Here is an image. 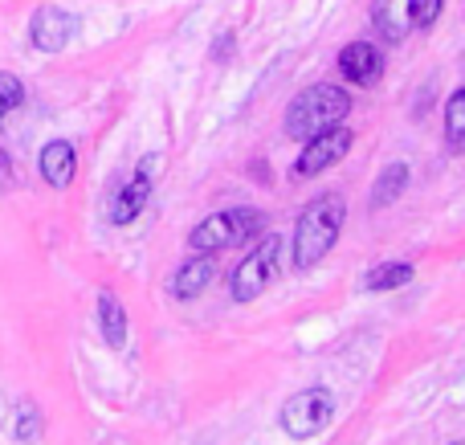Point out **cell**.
<instances>
[{
  "mask_svg": "<svg viewBox=\"0 0 465 445\" xmlns=\"http://www.w3.org/2000/svg\"><path fill=\"white\" fill-rule=\"evenodd\" d=\"M347 225V204L343 196L335 193H322L306 204V213L294 221V266L298 270H311L335 250L339 233Z\"/></svg>",
  "mask_w": 465,
  "mask_h": 445,
  "instance_id": "cell-1",
  "label": "cell"
},
{
  "mask_svg": "<svg viewBox=\"0 0 465 445\" xmlns=\"http://www.w3.org/2000/svg\"><path fill=\"white\" fill-rule=\"evenodd\" d=\"M347 114H351V94H347L343 86H335V82H319V86H306L290 98L286 135L306 143V139L319 135V131L347 123Z\"/></svg>",
  "mask_w": 465,
  "mask_h": 445,
  "instance_id": "cell-2",
  "label": "cell"
},
{
  "mask_svg": "<svg viewBox=\"0 0 465 445\" xmlns=\"http://www.w3.org/2000/svg\"><path fill=\"white\" fill-rule=\"evenodd\" d=\"M262 229H265L262 209H221L188 233V245H193V253H217V250H232L241 242H253Z\"/></svg>",
  "mask_w": 465,
  "mask_h": 445,
  "instance_id": "cell-3",
  "label": "cell"
},
{
  "mask_svg": "<svg viewBox=\"0 0 465 445\" xmlns=\"http://www.w3.org/2000/svg\"><path fill=\"white\" fill-rule=\"evenodd\" d=\"M339 413V397L331 389H302L282 405V433L294 441H306V438H319Z\"/></svg>",
  "mask_w": 465,
  "mask_h": 445,
  "instance_id": "cell-4",
  "label": "cell"
},
{
  "mask_svg": "<svg viewBox=\"0 0 465 445\" xmlns=\"http://www.w3.org/2000/svg\"><path fill=\"white\" fill-rule=\"evenodd\" d=\"M282 237L270 233L262 237V242L253 245V250L245 253V258L237 262V270L229 274V294L232 302H253L265 294V286L273 282V274H278V262H282Z\"/></svg>",
  "mask_w": 465,
  "mask_h": 445,
  "instance_id": "cell-5",
  "label": "cell"
},
{
  "mask_svg": "<svg viewBox=\"0 0 465 445\" xmlns=\"http://www.w3.org/2000/svg\"><path fill=\"white\" fill-rule=\"evenodd\" d=\"M351 143H355V135H351V127H343V123L319 131V135H311L302 143V152H298V160H294V176L311 180V176H319V172L335 168V163L351 152Z\"/></svg>",
  "mask_w": 465,
  "mask_h": 445,
  "instance_id": "cell-6",
  "label": "cell"
},
{
  "mask_svg": "<svg viewBox=\"0 0 465 445\" xmlns=\"http://www.w3.org/2000/svg\"><path fill=\"white\" fill-rule=\"evenodd\" d=\"M160 163L163 160L155 152H147L143 160L135 163V172L127 176V184L119 188V196H114V204H111L114 225H131V221L147 209V201H152V193H155V172H160Z\"/></svg>",
  "mask_w": 465,
  "mask_h": 445,
  "instance_id": "cell-7",
  "label": "cell"
},
{
  "mask_svg": "<svg viewBox=\"0 0 465 445\" xmlns=\"http://www.w3.org/2000/svg\"><path fill=\"white\" fill-rule=\"evenodd\" d=\"M74 37H78V16H74L70 8L45 5V8H37V13H33V21H29L33 49H41V54H62Z\"/></svg>",
  "mask_w": 465,
  "mask_h": 445,
  "instance_id": "cell-8",
  "label": "cell"
},
{
  "mask_svg": "<svg viewBox=\"0 0 465 445\" xmlns=\"http://www.w3.org/2000/svg\"><path fill=\"white\" fill-rule=\"evenodd\" d=\"M339 74L355 86H376L384 78V49L371 45V41H351L339 54Z\"/></svg>",
  "mask_w": 465,
  "mask_h": 445,
  "instance_id": "cell-9",
  "label": "cell"
},
{
  "mask_svg": "<svg viewBox=\"0 0 465 445\" xmlns=\"http://www.w3.org/2000/svg\"><path fill=\"white\" fill-rule=\"evenodd\" d=\"M417 5L420 0H371V25L388 45H401L412 29H417Z\"/></svg>",
  "mask_w": 465,
  "mask_h": 445,
  "instance_id": "cell-10",
  "label": "cell"
},
{
  "mask_svg": "<svg viewBox=\"0 0 465 445\" xmlns=\"http://www.w3.org/2000/svg\"><path fill=\"white\" fill-rule=\"evenodd\" d=\"M213 278H217V262H213V253H196V258H188L184 266L172 274L168 291H172V299L193 302V299H201V294L209 291Z\"/></svg>",
  "mask_w": 465,
  "mask_h": 445,
  "instance_id": "cell-11",
  "label": "cell"
},
{
  "mask_svg": "<svg viewBox=\"0 0 465 445\" xmlns=\"http://www.w3.org/2000/svg\"><path fill=\"white\" fill-rule=\"evenodd\" d=\"M37 168L49 188H70L74 176H78V152H74L70 139H49V143L41 147Z\"/></svg>",
  "mask_w": 465,
  "mask_h": 445,
  "instance_id": "cell-12",
  "label": "cell"
},
{
  "mask_svg": "<svg viewBox=\"0 0 465 445\" xmlns=\"http://www.w3.org/2000/svg\"><path fill=\"white\" fill-rule=\"evenodd\" d=\"M98 331H103L106 348H114V351L127 348V307L111 291L98 294Z\"/></svg>",
  "mask_w": 465,
  "mask_h": 445,
  "instance_id": "cell-13",
  "label": "cell"
},
{
  "mask_svg": "<svg viewBox=\"0 0 465 445\" xmlns=\"http://www.w3.org/2000/svg\"><path fill=\"white\" fill-rule=\"evenodd\" d=\"M409 176H412V172H409V163H401V160H396V163H388V168L376 176V184H371L368 204H371V209H388V204H392V201H401V196H404V188H409Z\"/></svg>",
  "mask_w": 465,
  "mask_h": 445,
  "instance_id": "cell-14",
  "label": "cell"
},
{
  "mask_svg": "<svg viewBox=\"0 0 465 445\" xmlns=\"http://www.w3.org/2000/svg\"><path fill=\"white\" fill-rule=\"evenodd\" d=\"M412 274L417 270L409 266V262H384V266H376L368 278H363V291L380 294V291H401V286L412 282Z\"/></svg>",
  "mask_w": 465,
  "mask_h": 445,
  "instance_id": "cell-15",
  "label": "cell"
},
{
  "mask_svg": "<svg viewBox=\"0 0 465 445\" xmlns=\"http://www.w3.org/2000/svg\"><path fill=\"white\" fill-rule=\"evenodd\" d=\"M445 147L465 152V86H458L445 98Z\"/></svg>",
  "mask_w": 465,
  "mask_h": 445,
  "instance_id": "cell-16",
  "label": "cell"
},
{
  "mask_svg": "<svg viewBox=\"0 0 465 445\" xmlns=\"http://www.w3.org/2000/svg\"><path fill=\"white\" fill-rule=\"evenodd\" d=\"M21 103H25L21 78H16V74H8V70H0V119H5L8 111H16Z\"/></svg>",
  "mask_w": 465,
  "mask_h": 445,
  "instance_id": "cell-17",
  "label": "cell"
},
{
  "mask_svg": "<svg viewBox=\"0 0 465 445\" xmlns=\"http://www.w3.org/2000/svg\"><path fill=\"white\" fill-rule=\"evenodd\" d=\"M16 441H37L41 438V413L33 405H21V413H16Z\"/></svg>",
  "mask_w": 465,
  "mask_h": 445,
  "instance_id": "cell-18",
  "label": "cell"
},
{
  "mask_svg": "<svg viewBox=\"0 0 465 445\" xmlns=\"http://www.w3.org/2000/svg\"><path fill=\"white\" fill-rule=\"evenodd\" d=\"M441 8H445V0H420V5H417V21H412V25H417V29H429V25L441 16Z\"/></svg>",
  "mask_w": 465,
  "mask_h": 445,
  "instance_id": "cell-19",
  "label": "cell"
},
{
  "mask_svg": "<svg viewBox=\"0 0 465 445\" xmlns=\"http://www.w3.org/2000/svg\"><path fill=\"white\" fill-rule=\"evenodd\" d=\"M0 184H13V160H8L5 147H0Z\"/></svg>",
  "mask_w": 465,
  "mask_h": 445,
  "instance_id": "cell-20",
  "label": "cell"
},
{
  "mask_svg": "<svg viewBox=\"0 0 465 445\" xmlns=\"http://www.w3.org/2000/svg\"><path fill=\"white\" fill-rule=\"evenodd\" d=\"M453 445H465V441H453Z\"/></svg>",
  "mask_w": 465,
  "mask_h": 445,
  "instance_id": "cell-21",
  "label": "cell"
}]
</instances>
